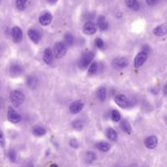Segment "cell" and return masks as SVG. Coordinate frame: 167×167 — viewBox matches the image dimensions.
I'll list each match as a JSON object with an SVG mask.
<instances>
[{
	"mask_svg": "<svg viewBox=\"0 0 167 167\" xmlns=\"http://www.w3.org/2000/svg\"><path fill=\"white\" fill-rule=\"evenodd\" d=\"M94 53L92 52H90V51H87L85 52L81 55L80 60L78 62V66L81 69H85L86 68L88 67L91 62L92 61L93 58H94Z\"/></svg>",
	"mask_w": 167,
	"mask_h": 167,
	"instance_id": "cell-1",
	"label": "cell"
},
{
	"mask_svg": "<svg viewBox=\"0 0 167 167\" xmlns=\"http://www.w3.org/2000/svg\"><path fill=\"white\" fill-rule=\"evenodd\" d=\"M10 100L11 103L14 107H19L24 103L25 100V95L20 91H13L10 94Z\"/></svg>",
	"mask_w": 167,
	"mask_h": 167,
	"instance_id": "cell-2",
	"label": "cell"
},
{
	"mask_svg": "<svg viewBox=\"0 0 167 167\" xmlns=\"http://www.w3.org/2000/svg\"><path fill=\"white\" fill-rule=\"evenodd\" d=\"M67 52V46L64 43L59 42L55 44L54 46V55H55V58H62L64 55L66 54Z\"/></svg>",
	"mask_w": 167,
	"mask_h": 167,
	"instance_id": "cell-3",
	"label": "cell"
},
{
	"mask_svg": "<svg viewBox=\"0 0 167 167\" xmlns=\"http://www.w3.org/2000/svg\"><path fill=\"white\" fill-rule=\"evenodd\" d=\"M7 119L10 122L13 124L19 123L21 120V117L12 107H8L7 110Z\"/></svg>",
	"mask_w": 167,
	"mask_h": 167,
	"instance_id": "cell-4",
	"label": "cell"
},
{
	"mask_svg": "<svg viewBox=\"0 0 167 167\" xmlns=\"http://www.w3.org/2000/svg\"><path fill=\"white\" fill-rule=\"evenodd\" d=\"M129 64V61L127 58L118 57L114 59L112 62V67L115 69H121L127 67Z\"/></svg>",
	"mask_w": 167,
	"mask_h": 167,
	"instance_id": "cell-5",
	"label": "cell"
},
{
	"mask_svg": "<svg viewBox=\"0 0 167 167\" xmlns=\"http://www.w3.org/2000/svg\"><path fill=\"white\" fill-rule=\"evenodd\" d=\"M148 58V54L146 52H141L137 54V55L135 58V61H134V66L135 68H139L141 67L143 64H144V62L146 61Z\"/></svg>",
	"mask_w": 167,
	"mask_h": 167,
	"instance_id": "cell-6",
	"label": "cell"
},
{
	"mask_svg": "<svg viewBox=\"0 0 167 167\" xmlns=\"http://www.w3.org/2000/svg\"><path fill=\"white\" fill-rule=\"evenodd\" d=\"M114 100H115L116 104H118L120 108L126 109L129 106V101L125 95H118L117 96H115Z\"/></svg>",
	"mask_w": 167,
	"mask_h": 167,
	"instance_id": "cell-7",
	"label": "cell"
},
{
	"mask_svg": "<svg viewBox=\"0 0 167 167\" xmlns=\"http://www.w3.org/2000/svg\"><path fill=\"white\" fill-rule=\"evenodd\" d=\"M83 32L85 34L92 35L96 32V26L92 21H87L83 26Z\"/></svg>",
	"mask_w": 167,
	"mask_h": 167,
	"instance_id": "cell-8",
	"label": "cell"
},
{
	"mask_svg": "<svg viewBox=\"0 0 167 167\" xmlns=\"http://www.w3.org/2000/svg\"><path fill=\"white\" fill-rule=\"evenodd\" d=\"M84 106V104L82 101L81 100H76L73 102L70 107H69V111L72 114H76L80 112L81 110L82 109Z\"/></svg>",
	"mask_w": 167,
	"mask_h": 167,
	"instance_id": "cell-9",
	"label": "cell"
},
{
	"mask_svg": "<svg viewBox=\"0 0 167 167\" xmlns=\"http://www.w3.org/2000/svg\"><path fill=\"white\" fill-rule=\"evenodd\" d=\"M12 40L16 43H20V41L22 40V31H21V29L19 27L16 26V27L12 28Z\"/></svg>",
	"mask_w": 167,
	"mask_h": 167,
	"instance_id": "cell-10",
	"label": "cell"
},
{
	"mask_svg": "<svg viewBox=\"0 0 167 167\" xmlns=\"http://www.w3.org/2000/svg\"><path fill=\"white\" fill-rule=\"evenodd\" d=\"M157 143H158L157 139L154 136H149V137H148V138H146V139H145V141H144L145 146H146V148H148V149H154V148L157 147Z\"/></svg>",
	"mask_w": 167,
	"mask_h": 167,
	"instance_id": "cell-11",
	"label": "cell"
},
{
	"mask_svg": "<svg viewBox=\"0 0 167 167\" xmlns=\"http://www.w3.org/2000/svg\"><path fill=\"white\" fill-rule=\"evenodd\" d=\"M52 20V16L49 12H45L39 17V23L43 26L49 25Z\"/></svg>",
	"mask_w": 167,
	"mask_h": 167,
	"instance_id": "cell-12",
	"label": "cell"
},
{
	"mask_svg": "<svg viewBox=\"0 0 167 167\" xmlns=\"http://www.w3.org/2000/svg\"><path fill=\"white\" fill-rule=\"evenodd\" d=\"M44 62L46 64H52L53 63V60H54V55H53V52H52V50L50 48H46L44 51L43 56Z\"/></svg>",
	"mask_w": 167,
	"mask_h": 167,
	"instance_id": "cell-13",
	"label": "cell"
},
{
	"mask_svg": "<svg viewBox=\"0 0 167 167\" xmlns=\"http://www.w3.org/2000/svg\"><path fill=\"white\" fill-rule=\"evenodd\" d=\"M23 72V69L22 67L20 66V64H13L11 65L10 67V74L12 77H16V76H19Z\"/></svg>",
	"mask_w": 167,
	"mask_h": 167,
	"instance_id": "cell-14",
	"label": "cell"
},
{
	"mask_svg": "<svg viewBox=\"0 0 167 167\" xmlns=\"http://www.w3.org/2000/svg\"><path fill=\"white\" fill-rule=\"evenodd\" d=\"M28 35H29V38L31 39V41L34 43H38L41 40V35L37 31L34 30V29H29L28 31Z\"/></svg>",
	"mask_w": 167,
	"mask_h": 167,
	"instance_id": "cell-15",
	"label": "cell"
},
{
	"mask_svg": "<svg viewBox=\"0 0 167 167\" xmlns=\"http://www.w3.org/2000/svg\"><path fill=\"white\" fill-rule=\"evenodd\" d=\"M167 33V28H166V24H163V25H161L156 27L155 29H153V34L156 35V36H158V37H162L164 35L166 34Z\"/></svg>",
	"mask_w": 167,
	"mask_h": 167,
	"instance_id": "cell-16",
	"label": "cell"
},
{
	"mask_svg": "<svg viewBox=\"0 0 167 167\" xmlns=\"http://www.w3.org/2000/svg\"><path fill=\"white\" fill-rule=\"evenodd\" d=\"M97 25H98L99 28L101 31H105L109 28V23H108L105 17L103 16H100L99 17L98 20H97Z\"/></svg>",
	"mask_w": 167,
	"mask_h": 167,
	"instance_id": "cell-17",
	"label": "cell"
},
{
	"mask_svg": "<svg viewBox=\"0 0 167 167\" xmlns=\"http://www.w3.org/2000/svg\"><path fill=\"white\" fill-rule=\"evenodd\" d=\"M127 6L132 11L137 12L139 9V4L138 0H125Z\"/></svg>",
	"mask_w": 167,
	"mask_h": 167,
	"instance_id": "cell-18",
	"label": "cell"
},
{
	"mask_svg": "<svg viewBox=\"0 0 167 167\" xmlns=\"http://www.w3.org/2000/svg\"><path fill=\"white\" fill-rule=\"evenodd\" d=\"M106 136L112 141H116L118 139V133L112 128H109L106 130Z\"/></svg>",
	"mask_w": 167,
	"mask_h": 167,
	"instance_id": "cell-19",
	"label": "cell"
},
{
	"mask_svg": "<svg viewBox=\"0 0 167 167\" xmlns=\"http://www.w3.org/2000/svg\"><path fill=\"white\" fill-rule=\"evenodd\" d=\"M96 148L102 152H108L111 148V145L106 142H99L96 144Z\"/></svg>",
	"mask_w": 167,
	"mask_h": 167,
	"instance_id": "cell-20",
	"label": "cell"
},
{
	"mask_svg": "<svg viewBox=\"0 0 167 167\" xmlns=\"http://www.w3.org/2000/svg\"><path fill=\"white\" fill-rule=\"evenodd\" d=\"M121 128L122 129L124 132L127 133V134H130L131 132V127H130L129 121H127V120H123L121 121Z\"/></svg>",
	"mask_w": 167,
	"mask_h": 167,
	"instance_id": "cell-21",
	"label": "cell"
},
{
	"mask_svg": "<svg viewBox=\"0 0 167 167\" xmlns=\"http://www.w3.org/2000/svg\"><path fill=\"white\" fill-rule=\"evenodd\" d=\"M27 84H28V86H29L30 88H32V89H34L35 87H37V78L33 77V76L28 77V78H27Z\"/></svg>",
	"mask_w": 167,
	"mask_h": 167,
	"instance_id": "cell-22",
	"label": "cell"
},
{
	"mask_svg": "<svg viewBox=\"0 0 167 167\" xmlns=\"http://www.w3.org/2000/svg\"><path fill=\"white\" fill-rule=\"evenodd\" d=\"M33 134H34L35 136H38V137H40V136H44V135L46 134V130L41 127H34V128L33 129Z\"/></svg>",
	"mask_w": 167,
	"mask_h": 167,
	"instance_id": "cell-23",
	"label": "cell"
},
{
	"mask_svg": "<svg viewBox=\"0 0 167 167\" xmlns=\"http://www.w3.org/2000/svg\"><path fill=\"white\" fill-rule=\"evenodd\" d=\"M97 97L100 101H104L106 99V89L104 87H100L97 91Z\"/></svg>",
	"mask_w": 167,
	"mask_h": 167,
	"instance_id": "cell-24",
	"label": "cell"
},
{
	"mask_svg": "<svg viewBox=\"0 0 167 167\" xmlns=\"http://www.w3.org/2000/svg\"><path fill=\"white\" fill-rule=\"evenodd\" d=\"M64 43L66 44L67 46H72L73 44V42H74V37L71 34H66L64 35Z\"/></svg>",
	"mask_w": 167,
	"mask_h": 167,
	"instance_id": "cell-25",
	"label": "cell"
},
{
	"mask_svg": "<svg viewBox=\"0 0 167 167\" xmlns=\"http://www.w3.org/2000/svg\"><path fill=\"white\" fill-rule=\"evenodd\" d=\"M27 0H16V6L20 11H23L25 8Z\"/></svg>",
	"mask_w": 167,
	"mask_h": 167,
	"instance_id": "cell-26",
	"label": "cell"
},
{
	"mask_svg": "<svg viewBox=\"0 0 167 167\" xmlns=\"http://www.w3.org/2000/svg\"><path fill=\"white\" fill-rule=\"evenodd\" d=\"M86 159H87V161H88L89 163H91V162H93V161L96 159V156H95V153H93L91 151H89V152H87V153Z\"/></svg>",
	"mask_w": 167,
	"mask_h": 167,
	"instance_id": "cell-27",
	"label": "cell"
},
{
	"mask_svg": "<svg viewBox=\"0 0 167 167\" xmlns=\"http://www.w3.org/2000/svg\"><path fill=\"white\" fill-rule=\"evenodd\" d=\"M97 69H98V65L97 64L94 62L91 64V66L89 67V69H88V74L89 75H93L95 74V73L97 72Z\"/></svg>",
	"mask_w": 167,
	"mask_h": 167,
	"instance_id": "cell-28",
	"label": "cell"
},
{
	"mask_svg": "<svg viewBox=\"0 0 167 167\" xmlns=\"http://www.w3.org/2000/svg\"><path fill=\"white\" fill-rule=\"evenodd\" d=\"M111 117H112V121H116V122H118V121H119L121 120V115H120L119 112L117 111V110H112Z\"/></svg>",
	"mask_w": 167,
	"mask_h": 167,
	"instance_id": "cell-29",
	"label": "cell"
},
{
	"mask_svg": "<svg viewBox=\"0 0 167 167\" xmlns=\"http://www.w3.org/2000/svg\"><path fill=\"white\" fill-rule=\"evenodd\" d=\"M73 129H75V130H81L82 129V127H83V123L80 120H77V121L73 122Z\"/></svg>",
	"mask_w": 167,
	"mask_h": 167,
	"instance_id": "cell-30",
	"label": "cell"
},
{
	"mask_svg": "<svg viewBox=\"0 0 167 167\" xmlns=\"http://www.w3.org/2000/svg\"><path fill=\"white\" fill-rule=\"evenodd\" d=\"M8 157L9 160L12 161V162H15L16 160V154L13 149H11L8 152Z\"/></svg>",
	"mask_w": 167,
	"mask_h": 167,
	"instance_id": "cell-31",
	"label": "cell"
},
{
	"mask_svg": "<svg viewBox=\"0 0 167 167\" xmlns=\"http://www.w3.org/2000/svg\"><path fill=\"white\" fill-rule=\"evenodd\" d=\"M95 46H97L98 48H100V49H101V48L104 47V42H103V40H102L101 38H100V37H98V38L95 39Z\"/></svg>",
	"mask_w": 167,
	"mask_h": 167,
	"instance_id": "cell-32",
	"label": "cell"
},
{
	"mask_svg": "<svg viewBox=\"0 0 167 167\" xmlns=\"http://www.w3.org/2000/svg\"><path fill=\"white\" fill-rule=\"evenodd\" d=\"M0 146L2 148L5 147V138L1 128H0Z\"/></svg>",
	"mask_w": 167,
	"mask_h": 167,
	"instance_id": "cell-33",
	"label": "cell"
},
{
	"mask_svg": "<svg viewBox=\"0 0 167 167\" xmlns=\"http://www.w3.org/2000/svg\"><path fill=\"white\" fill-rule=\"evenodd\" d=\"M69 144H70V146H71L72 148H78V146H79L78 141L76 139H70Z\"/></svg>",
	"mask_w": 167,
	"mask_h": 167,
	"instance_id": "cell-34",
	"label": "cell"
},
{
	"mask_svg": "<svg viewBox=\"0 0 167 167\" xmlns=\"http://www.w3.org/2000/svg\"><path fill=\"white\" fill-rule=\"evenodd\" d=\"M147 4L150 5V6H153V5H155L156 3L158 2V0H145Z\"/></svg>",
	"mask_w": 167,
	"mask_h": 167,
	"instance_id": "cell-35",
	"label": "cell"
},
{
	"mask_svg": "<svg viewBox=\"0 0 167 167\" xmlns=\"http://www.w3.org/2000/svg\"><path fill=\"white\" fill-rule=\"evenodd\" d=\"M58 0H47V2L50 3H52V4H54V3H55L56 2H57Z\"/></svg>",
	"mask_w": 167,
	"mask_h": 167,
	"instance_id": "cell-36",
	"label": "cell"
},
{
	"mask_svg": "<svg viewBox=\"0 0 167 167\" xmlns=\"http://www.w3.org/2000/svg\"><path fill=\"white\" fill-rule=\"evenodd\" d=\"M166 90H167V85H165L164 89H163V92H164V95H166V91H167Z\"/></svg>",
	"mask_w": 167,
	"mask_h": 167,
	"instance_id": "cell-37",
	"label": "cell"
},
{
	"mask_svg": "<svg viewBox=\"0 0 167 167\" xmlns=\"http://www.w3.org/2000/svg\"><path fill=\"white\" fill-rule=\"evenodd\" d=\"M25 167H34V165L32 164V163H29Z\"/></svg>",
	"mask_w": 167,
	"mask_h": 167,
	"instance_id": "cell-38",
	"label": "cell"
},
{
	"mask_svg": "<svg viewBox=\"0 0 167 167\" xmlns=\"http://www.w3.org/2000/svg\"><path fill=\"white\" fill-rule=\"evenodd\" d=\"M50 167H58V166H56V165H55V164H52Z\"/></svg>",
	"mask_w": 167,
	"mask_h": 167,
	"instance_id": "cell-39",
	"label": "cell"
}]
</instances>
